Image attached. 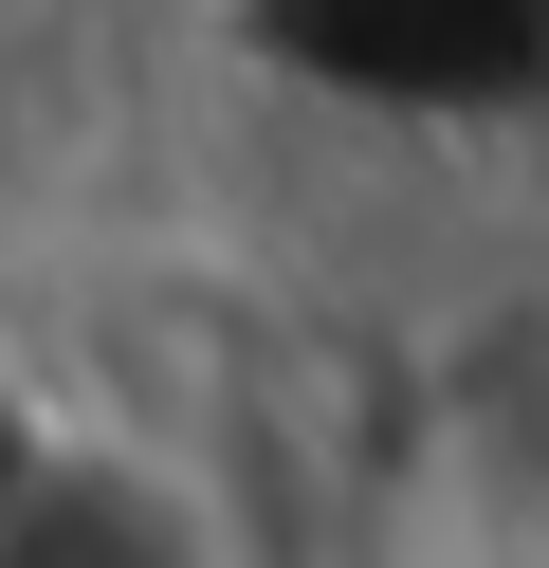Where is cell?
<instances>
[{"mask_svg":"<svg viewBox=\"0 0 549 568\" xmlns=\"http://www.w3.org/2000/svg\"><path fill=\"white\" fill-rule=\"evenodd\" d=\"M19 19H37V0H0V38H19Z\"/></svg>","mask_w":549,"mask_h":568,"instance_id":"cell-2","label":"cell"},{"mask_svg":"<svg viewBox=\"0 0 549 568\" xmlns=\"http://www.w3.org/2000/svg\"><path fill=\"white\" fill-rule=\"evenodd\" d=\"M0 568H220V514L146 440H19L0 458Z\"/></svg>","mask_w":549,"mask_h":568,"instance_id":"cell-1","label":"cell"}]
</instances>
